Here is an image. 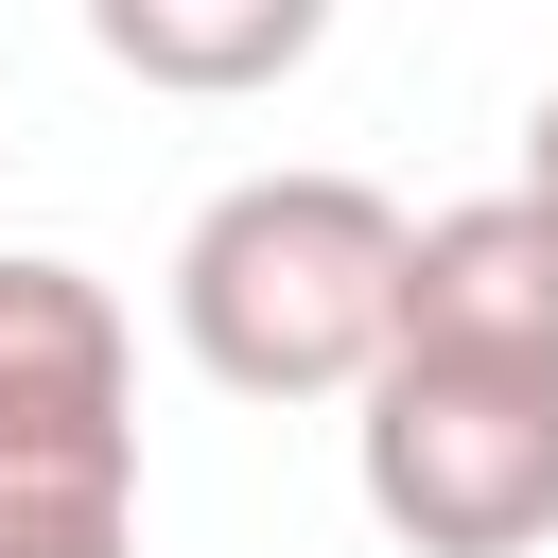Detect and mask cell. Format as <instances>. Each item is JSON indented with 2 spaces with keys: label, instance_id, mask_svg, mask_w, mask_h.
<instances>
[{
  "label": "cell",
  "instance_id": "6da1fadb",
  "mask_svg": "<svg viewBox=\"0 0 558 558\" xmlns=\"http://www.w3.org/2000/svg\"><path fill=\"white\" fill-rule=\"evenodd\" d=\"M401 331V209L366 174H244L174 244V349L227 401H349Z\"/></svg>",
  "mask_w": 558,
  "mask_h": 558
},
{
  "label": "cell",
  "instance_id": "7a4b0ae2",
  "mask_svg": "<svg viewBox=\"0 0 558 558\" xmlns=\"http://www.w3.org/2000/svg\"><path fill=\"white\" fill-rule=\"evenodd\" d=\"M349 471L401 558H541L558 541V349L384 331V366L349 384Z\"/></svg>",
  "mask_w": 558,
  "mask_h": 558
},
{
  "label": "cell",
  "instance_id": "3957f363",
  "mask_svg": "<svg viewBox=\"0 0 558 558\" xmlns=\"http://www.w3.org/2000/svg\"><path fill=\"white\" fill-rule=\"evenodd\" d=\"M0 436H140L122 296L52 244H0Z\"/></svg>",
  "mask_w": 558,
  "mask_h": 558
},
{
  "label": "cell",
  "instance_id": "277c9868",
  "mask_svg": "<svg viewBox=\"0 0 558 558\" xmlns=\"http://www.w3.org/2000/svg\"><path fill=\"white\" fill-rule=\"evenodd\" d=\"M401 331H436V349H558V209L506 174V192L401 227Z\"/></svg>",
  "mask_w": 558,
  "mask_h": 558
},
{
  "label": "cell",
  "instance_id": "5b68a950",
  "mask_svg": "<svg viewBox=\"0 0 558 558\" xmlns=\"http://www.w3.org/2000/svg\"><path fill=\"white\" fill-rule=\"evenodd\" d=\"M314 35H331V0H87V52L174 87V105L279 87V70H314Z\"/></svg>",
  "mask_w": 558,
  "mask_h": 558
},
{
  "label": "cell",
  "instance_id": "8992f818",
  "mask_svg": "<svg viewBox=\"0 0 558 558\" xmlns=\"http://www.w3.org/2000/svg\"><path fill=\"white\" fill-rule=\"evenodd\" d=\"M0 558H140V436H0Z\"/></svg>",
  "mask_w": 558,
  "mask_h": 558
},
{
  "label": "cell",
  "instance_id": "52a82bcc",
  "mask_svg": "<svg viewBox=\"0 0 558 558\" xmlns=\"http://www.w3.org/2000/svg\"><path fill=\"white\" fill-rule=\"evenodd\" d=\"M523 192H541V209H558V87H541V105H523Z\"/></svg>",
  "mask_w": 558,
  "mask_h": 558
}]
</instances>
